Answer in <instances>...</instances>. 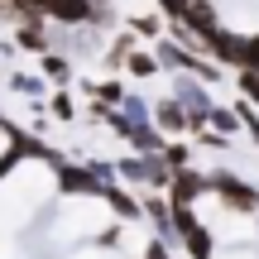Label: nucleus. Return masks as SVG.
I'll return each mask as SVG.
<instances>
[{
  "instance_id": "1",
  "label": "nucleus",
  "mask_w": 259,
  "mask_h": 259,
  "mask_svg": "<svg viewBox=\"0 0 259 259\" xmlns=\"http://www.w3.org/2000/svg\"><path fill=\"white\" fill-rule=\"evenodd\" d=\"M154 120H158V130H163V135H178V130L192 120V111H187L178 96H163V101L154 106Z\"/></svg>"
},
{
  "instance_id": "2",
  "label": "nucleus",
  "mask_w": 259,
  "mask_h": 259,
  "mask_svg": "<svg viewBox=\"0 0 259 259\" xmlns=\"http://www.w3.org/2000/svg\"><path fill=\"white\" fill-rule=\"evenodd\" d=\"M158 58H149V53H135V48H130L125 53V72H135V77H158Z\"/></svg>"
},
{
  "instance_id": "3",
  "label": "nucleus",
  "mask_w": 259,
  "mask_h": 259,
  "mask_svg": "<svg viewBox=\"0 0 259 259\" xmlns=\"http://www.w3.org/2000/svg\"><path fill=\"white\" fill-rule=\"evenodd\" d=\"M15 38H19L24 48H34V53H44V48H48V38H44V29H38V19H24Z\"/></svg>"
},
{
  "instance_id": "4",
  "label": "nucleus",
  "mask_w": 259,
  "mask_h": 259,
  "mask_svg": "<svg viewBox=\"0 0 259 259\" xmlns=\"http://www.w3.org/2000/svg\"><path fill=\"white\" fill-rule=\"evenodd\" d=\"M67 72H72V67H67V58L44 53V77H48V82H67Z\"/></svg>"
},
{
  "instance_id": "5",
  "label": "nucleus",
  "mask_w": 259,
  "mask_h": 259,
  "mask_svg": "<svg viewBox=\"0 0 259 259\" xmlns=\"http://www.w3.org/2000/svg\"><path fill=\"white\" fill-rule=\"evenodd\" d=\"M48 111H53L58 120H72V115H77V111H72V96H67V92H58L53 101H48Z\"/></svg>"
},
{
  "instance_id": "6",
  "label": "nucleus",
  "mask_w": 259,
  "mask_h": 259,
  "mask_svg": "<svg viewBox=\"0 0 259 259\" xmlns=\"http://www.w3.org/2000/svg\"><path fill=\"white\" fill-rule=\"evenodd\" d=\"M72 259H120V254H115L111 245H82V250H77Z\"/></svg>"
},
{
  "instance_id": "7",
  "label": "nucleus",
  "mask_w": 259,
  "mask_h": 259,
  "mask_svg": "<svg viewBox=\"0 0 259 259\" xmlns=\"http://www.w3.org/2000/svg\"><path fill=\"white\" fill-rule=\"evenodd\" d=\"M211 120H216V125H221V130H226V135H231V130H235V115H226V111H211Z\"/></svg>"
},
{
  "instance_id": "8",
  "label": "nucleus",
  "mask_w": 259,
  "mask_h": 259,
  "mask_svg": "<svg viewBox=\"0 0 259 259\" xmlns=\"http://www.w3.org/2000/svg\"><path fill=\"white\" fill-rule=\"evenodd\" d=\"M226 259H259V254H254V250H231Z\"/></svg>"
}]
</instances>
